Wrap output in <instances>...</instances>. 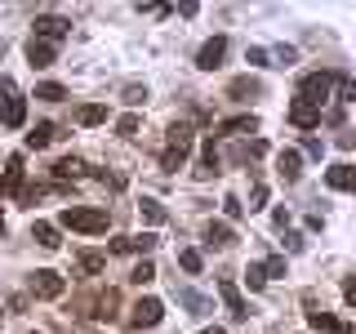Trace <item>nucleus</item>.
Wrapping results in <instances>:
<instances>
[{
  "instance_id": "27",
  "label": "nucleus",
  "mask_w": 356,
  "mask_h": 334,
  "mask_svg": "<svg viewBox=\"0 0 356 334\" xmlns=\"http://www.w3.org/2000/svg\"><path fill=\"white\" fill-rule=\"evenodd\" d=\"M263 152H267V143L250 138V143H236V148H232V161H254V156H263Z\"/></svg>"
},
{
  "instance_id": "31",
  "label": "nucleus",
  "mask_w": 356,
  "mask_h": 334,
  "mask_svg": "<svg viewBox=\"0 0 356 334\" xmlns=\"http://www.w3.org/2000/svg\"><path fill=\"white\" fill-rule=\"evenodd\" d=\"M245 285H250V289H267V267L250 263V267H245Z\"/></svg>"
},
{
  "instance_id": "37",
  "label": "nucleus",
  "mask_w": 356,
  "mask_h": 334,
  "mask_svg": "<svg viewBox=\"0 0 356 334\" xmlns=\"http://www.w3.org/2000/svg\"><path fill=\"white\" fill-rule=\"evenodd\" d=\"M339 94H343V103H356V81L352 76H339Z\"/></svg>"
},
{
  "instance_id": "38",
  "label": "nucleus",
  "mask_w": 356,
  "mask_h": 334,
  "mask_svg": "<svg viewBox=\"0 0 356 334\" xmlns=\"http://www.w3.org/2000/svg\"><path fill=\"white\" fill-rule=\"evenodd\" d=\"M259 209H267V187L263 183L254 187V196H250V214H259Z\"/></svg>"
},
{
  "instance_id": "22",
  "label": "nucleus",
  "mask_w": 356,
  "mask_h": 334,
  "mask_svg": "<svg viewBox=\"0 0 356 334\" xmlns=\"http://www.w3.org/2000/svg\"><path fill=\"white\" fill-rule=\"evenodd\" d=\"M54 178L67 183V178H85V161L81 156H63V161H54Z\"/></svg>"
},
{
  "instance_id": "46",
  "label": "nucleus",
  "mask_w": 356,
  "mask_h": 334,
  "mask_svg": "<svg viewBox=\"0 0 356 334\" xmlns=\"http://www.w3.org/2000/svg\"><path fill=\"white\" fill-rule=\"evenodd\" d=\"M272 223L285 232V228H289V209H285V205H281V209H272Z\"/></svg>"
},
{
  "instance_id": "5",
  "label": "nucleus",
  "mask_w": 356,
  "mask_h": 334,
  "mask_svg": "<svg viewBox=\"0 0 356 334\" xmlns=\"http://www.w3.org/2000/svg\"><path fill=\"white\" fill-rule=\"evenodd\" d=\"M63 289H67V281L54 267H40V272H31V294L36 299H63Z\"/></svg>"
},
{
  "instance_id": "23",
  "label": "nucleus",
  "mask_w": 356,
  "mask_h": 334,
  "mask_svg": "<svg viewBox=\"0 0 356 334\" xmlns=\"http://www.w3.org/2000/svg\"><path fill=\"white\" fill-rule=\"evenodd\" d=\"M31 237H36V245H44V250H58V245H63L58 228H54V223H40V218L31 223Z\"/></svg>"
},
{
  "instance_id": "16",
  "label": "nucleus",
  "mask_w": 356,
  "mask_h": 334,
  "mask_svg": "<svg viewBox=\"0 0 356 334\" xmlns=\"http://www.w3.org/2000/svg\"><path fill=\"white\" fill-rule=\"evenodd\" d=\"M54 58H58V49H54L49 40H36V36L27 40V63L31 67H54Z\"/></svg>"
},
{
  "instance_id": "3",
  "label": "nucleus",
  "mask_w": 356,
  "mask_h": 334,
  "mask_svg": "<svg viewBox=\"0 0 356 334\" xmlns=\"http://www.w3.org/2000/svg\"><path fill=\"white\" fill-rule=\"evenodd\" d=\"M165 156H161V165L165 170H178V165L187 161V152H192V143H196V134H192V125H170V134H165Z\"/></svg>"
},
{
  "instance_id": "49",
  "label": "nucleus",
  "mask_w": 356,
  "mask_h": 334,
  "mask_svg": "<svg viewBox=\"0 0 356 334\" xmlns=\"http://www.w3.org/2000/svg\"><path fill=\"white\" fill-rule=\"evenodd\" d=\"M0 321H5V312H0Z\"/></svg>"
},
{
  "instance_id": "30",
  "label": "nucleus",
  "mask_w": 356,
  "mask_h": 334,
  "mask_svg": "<svg viewBox=\"0 0 356 334\" xmlns=\"http://www.w3.org/2000/svg\"><path fill=\"white\" fill-rule=\"evenodd\" d=\"M76 267L94 276V272H103V267H107V254H98V250H85V254H81V263H76Z\"/></svg>"
},
{
  "instance_id": "34",
  "label": "nucleus",
  "mask_w": 356,
  "mask_h": 334,
  "mask_svg": "<svg viewBox=\"0 0 356 334\" xmlns=\"http://www.w3.org/2000/svg\"><path fill=\"white\" fill-rule=\"evenodd\" d=\"M129 281H134V285H152V281H156V267H152L147 259H143V263L129 272Z\"/></svg>"
},
{
  "instance_id": "39",
  "label": "nucleus",
  "mask_w": 356,
  "mask_h": 334,
  "mask_svg": "<svg viewBox=\"0 0 356 334\" xmlns=\"http://www.w3.org/2000/svg\"><path fill=\"white\" fill-rule=\"evenodd\" d=\"M222 209H227V218H241V214H245L241 196H222Z\"/></svg>"
},
{
  "instance_id": "18",
  "label": "nucleus",
  "mask_w": 356,
  "mask_h": 334,
  "mask_svg": "<svg viewBox=\"0 0 356 334\" xmlns=\"http://www.w3.org/2000/svg\"><path fill=\"white\" fill-rule=\"evenodd\" d=\"M259 129V116L254 111H245V116H232V120H222L218 134H227V138H241V134H254Z\"/></svg>"
},
{
  "instance_id": "33",
  "label": "nucleus",
  "mask_w": 356,
  "mask_h": 334,
  "mask_svg": "<svg viewBox=\"0 0 356 334\" xmlns=\"http://www.w3.org/2000/svg\"><path fill=\"white\" fill-rule=\"evenodd\" d=\"M178 267H183V272H200L205 259H200V250H178Z\"/></svg>"
},
{
  "instance_id": "35",
  "label": "nucleus",
  "mask_w": 356,
  "mask_h": 334,
  "mask_svg": "<svg viewBox=\"0 0 356 334\" xmlns=\"http://www.w3.org/2000/svg\"><path fill=\"white\" fill-rule=\"evenodd\" d=\"M272 58H276V67H289V63L298 58V49H294V45H276V49H272Z\"/></svg>"
},
{
  "instance_id": "11",
  "label": "nucleus",
  "mask_w": 356,
  "mask_h": 334,
  "mask_svg": "<svg viewBox=\"0 0 356 334\" xmlns=\"http://www.w3.org/2000/svg\"><path fill=\"white\" fill-rule=\"evenodd\" d=\"M0 196H22V152H14L5 161V174H0Z\"/></svg>"
},
{
  "instance_id": "48",
  "label": "nucleus",
  "mask_w": 356,
  "mask_h": 334,
  "mask_svg": "<svg viewBox=\"0 0 356 334\" xmlns=\"http://www.w3.org/2000/svg\"><path fill=\"white\" fill-rule=\"evenodd\" d=\"M0 237H5V223H0Z\"/></svg>"
},
{
  "instance_id": "15",
  "label": "nucleus",
  "mask_w": 356,
  "mask_h": 334,
  "mask_svg": "<svg viewBox=\"0 0 356 334\" xmlns=\"http://www.w3.org/2000/svg\"><path fill=\"white\" fill-rule=\"evenodd\" d=\"M263 94V81H254V76H236V81L227 85V98H236V103H250V98Z\"/></svg>"
},
{
  "instance_id": "6",
  "label": "nucleus",
  "mask_w": 356,
  "mask_h": 334,
  "mask_svg": "<svg viewBox=\"0 0 356 334\" xmlns=\"http://www.w3.org/2000/svg\"><path fill=\"white\" fill-rule=\"evenodd\" d=\"M334 85H339V76H334V72H307L303 76V98H312V103H325V98H330V89Z\"/></svg>"
},
{
  "instance_id": "24",
  "label": "nucleus",
  "mask_w": 356,
  "mask_h": 334,
  "mask_svg": "<svg viewBox=\"0 0 356 334\" xmlns=\"http://www.w3.org/2000/svg\"><path fill=\"white\" fill-rule=\"evenodd\" d=\"M138 214L147 218V223H165V218H170V209H165L156 196H143V200H138Z\"/></svg>"
},
{
  "instance_id": "19",
  "label": "nucleus",
  "mask_w": 356,
  "mask_h": 334,
  "mask_svg": "<svg viewBox=\"0 0 356 334\" xmlns=\"http://www.w3.org/2000/svg\"><path fill=\"white\" fill-rule=\"evenodd\" d=\"M218 148H214V138H205V152H200V165H196V178H214V174H222L218 170Z\"/></svg>"
},
{
  "instance_id": "13",
  "label": "nucleus",
  "mask_w": 356,
  "mask_h": 334,
  "mask_svg": "<svg viewBox=\"0 0 356 334\" xmlns=\"http://www.w3.org/2000/svg\"><path fill=\"white\" fill-rule=\"evenodd\" d=\"M276 174H281L285 183H298V178H303V152L285 148L281 156H276Z\"/></svg>"
},
{
  "instance_id": "32",
  "label": "nucleus",
  "mask_w": 356,
  "mask_h": 334,
  "mask_svg": "<svg viewBox=\"0 0 356 334\" xmlns=\"http://www.w3.org/2000/svg\"><path fill=\"white\" fill-rule=\"evenodd\" d=\"M120 103L143 107V103H147V85H125V89H120Z\"/></svg>"
},
{
  "instance_id": "2",
  "label": "nucleus",
  "mask_w": 356,
  "mask_h": 334,
  "mask_svg": "<svg viewBox=\"0 0 356 334\" xmlns=\"http://www.w3.org/2000/svg\"><path fill=\"white\" fill-rule=\"evenodd\" d=\"M58 223L63 228H72V232H89V237H94V232H107V209H89V205H67L63 214H58Z\"/></svg>"
},
{
  "instance_id": "12",
  "label": "nucleus",
  "mask_w": 356,
  "mask_h": 334,
  "mask_svg": "<svg viewBox=\"0 0 356 334\" xmlns=\"http://www.w3.org/2000/svg\"><path fill=\"white\" fill-rule=\"evenodd\" d=\"M156 232H143V237H116L111 241V254H152L156 250Z\"/></svg>"
},
{
  "instance_id": "17",
  "label": "nucleus",
  "mask_w": 356,
  "mask_h": 334,
  "mask_svg": "<svg viewBox=\"0 0 356 334\" xmlns=\"http://www.w3.org/2000/svg\"><path fill=\"white\" fill-rule=\"evenodd\" d=\"M67 27H72V22H63V18H54V14H44V18H36V40H63L67 36Z\"/></svg>"
},
{
  "instance_id": "47",
  "label": "nucleus",
  "mask_w": 356,
  "mask_h": 334,
  "mask_svg": "<svg viewBox=\"0 0 356 334\" xmlns=\"http://www.w3.org/2000/svg\"><path fill=\"white\" fill-rule=\"evenodd\" d=\"M200 334H227V330H222V326H205V330H200Z\"/></svg>"
},
{
  "instance_id": "44",
  "label": "nucleus",
  "mask_w": 356,
  "mask_h": 334,
  "mask_svg": "<svg viewBox=\"0 0 356 334\" xmlns=\"http://www.w3.org/2000/svg\"><path fill=\"white\" fill-rule=\"evenodd\" d=\"M303 152H307V156H321V152H325V143H321V138H312V134H307V138H303Z\"/></svg>"
},
{
  "instance_id": "10",
  "label": "nucleus",
  "mask_w": 356,
  "mask_h": 334,
  "mask_svg": "<svg viewBox=\"0 0 356 334\" xmlns=\"http://www.w3.org/2000/svg\"><path fill=\"white\" fill-rule=\"evenodd\" d=\"M218 294H222V303H227V317L232 321H245V317H250V303L241 299V289H236L232 276H222V281H218Z\"/></svg>"
},
{
  "instance_id": "1",
  "label": "nucleus",
  "mask_w": 356,
  "mask_h": 334,
  "mask_svg": "<svg viewBox=\"0 0 356 334\" xmlns=\"http://www.w3.org/2000/svg\"><path fill=\"white\" fill-rule=\"evenodd\" d=\"M0 94H5V103H0V125L22 129L27 125V98H22V89L9 81V76H0Z\"/></svg>"
},
{
  "instance_id": "40",
  "label": "nucleus",
  "mask_w": 356,
  "mask_h": 334,
  "mask_svg": "<svg viewBox=\"0 0 356 334\" xmlns=\"http://www.w3.org/2000/svg\"><path fill=\"white\" fill-rule=\"evenodd\" d=\"M263 267H267V281H272V276H285V259H281V254H276V259H267Z\"/></svg>"
},
{
  "instance_id": "36",
  "label": "nucleus",
  "mask_w": 356,
  "mask_h": 334,
  "mask_svg": "<svg viewBox=\"0 0 356 334\" xmlns=\"http://www.w3.org/2000/svg\"><path fill=\"white\" fill-rule=\"evenodd\" d=\"M116 134H120V138H134V134H138V116H120L116 120Z\"/></svg>"
},
{
  "instance_id": "9",
  "label": "nucleus",
  "mask_w": 356,
  "mask_h": 334,
  "mask_svg": "<svg viewBox=\"0 0 356 334\" xmlns=\"http://www.w3.org/2000/svg\"><path fill=\"white\" fill-rule=\"evenodd\" d=\"M307 326H312V330H321V334H352V326L334 321L325 308H316V303H312V294H307Z\"/></svg>"
},
{
  "instance_id": "8",
  "label": "nucleus",
  "mask_w": 356,
  "mask_h": 334,
  "mask_svg": "<svg viewBox=\"0 0 356 334\" xmlns=\"http://www.w3.org/2000/svg\"><path fill=\"white\" fill-rule=\"evenodd\" d=\"M289 125H298V129H316V125H321V107L312 103V98L298 94L294 103H289Z\"/></svg>"
},
{
  "instance_id": "28",
  "label": "nucleus",
  "mask_w": 356,
  "mask_h": 334,
  "mask_svg": "<svg viewBox=\"0 0 356 334\" xmlns=\"http://www.w3.org/2000/svg\"><path fill=\"white\" fill-rule=\"evenodd\" d=\"M116 308H120V294H116V289H103V294H98V317L111 321V317H116Z\"/></svg>"
},
{
  "instance_id": "21",
  "label": "nucleus",
  "mask_w": 356,
  "mask_h": 334,
  "mask_svg": "<svg viewBox=\"0 0 356 334\" xmlns=\"http://www.w3.org/2000/svg\"><path fill=\"white\" fill-rule=\"evenodd\" d=\"M178 303H183L187 312H192V317H205V312H214V303H209V299L205 294H196V289H178Z\"/></svg>"
},
{
  "instance_id": "43",
  "label": "nucleus",
  "mask_w": 356,
  "mask_h": 334,
  "mask_svg": "<svg viewBox=\"0 0 356 334\" xmlns=\"http://www.w3.org/2000/svg\"><path fill=\"white\" fill-rule=\"evenodd\" d=\"M267 58H272V54H267V49H259V45H254V49H250V63H254V67H272Z\"/></svg>"
},
{
  "instance_id": "45",
  "label": "nucleus",
  "mask_w": 356,
  "mask_h": 334,
  "mask_svg": "<svg viewBox=\"0 0 356 334\" xmlns=\"http://www.w3.org/2000/svg\"><path fill=\"white\" fill-rule=\"evenodd\" d=\"M98 178H103V183L111 187V192H120V187H125V178H120V174H107V170H103V174H98Z\"/></svg>"
},
{
  "instance_id": "42",
  "label": "nucleus",
  "mask_w": 356,
  "mask_h": 334,
  "mask_svg": "<svg viewBox=\"0 0 356 334\" xmlns=\"http://www.w3.org/2000/svg\"><path fill=\"white\" fill-rule=\"evenodd\" d=\"M343 299H348V308H356V272L343 281Z\"/></svg>"
},
{
  "instance_id": "25",
  "label": "nucleus",
  "mask_w": 356,
  "mask_h": 334,
  "mask_svg": "<svg viewBox=\"0 0 356 334\" xmlns=\"http://www.w3.org/2000/svg\"><path fill=\"white\" fill-rule=\"evenodd\" d=\"M54 138H58V129H54L49 120H40V125H36V129L27 134V148H49Z\"/></svg>"
},
{
  "instance_id": "41",
  "label": "nucleus",
  "mask_w": 356,
  "mask_h": 334,
  "mask_svg": "<svg viewBox=\"0 0 356 334\" xmlns=\"http://www.w3.org/2000/svg\"><path fill=\"white\" fill-rule=\"evenodd\" d=\"M303 245H307V241L298 237V232H285V250H289V254H303Z\"/></svg>"
},
{
  "instance_id": "29",
  "label": "nucleus",
  "mask_w": 356,
  "mask_h": 334,
  "mask_svg": "<svg viewBox=\"0 0 356 334\" xmlns=\"http://www.w3.org/2000/svg\"><path fill=\"white\" fill-rule=\"evenodd\" d=\"M36 98H40V103H63L67 89H63L58 81H44V85H36Z\"/></svg>"
},
{
  "instance_id": "14",
  "label": "nucleus",
  "mask_w": 356,
  "mask_h": 334,
  "mask_svg": "<svg viewBox=\"0 0 356 334\" xmlns=\"http://www.w3.org/2000/svg\"><path fill=\"white\" fill-rule=\"evenodd\" d=\"M325 183L334 187V192H356V165H330L325 170Z\"/></svg>"
},
{
  "instance_id": "26",
  "label": "nucleus",
  "mask_w": 356,
  "mask_h": 334,
  "mask_svg": "<svg viewBox=\"0 0 356 334\" xmlns=\"http://www.w3.org/2000/svg\"><path fill=\"white\" fill-rule=\"evenodd\" d=\"M76 120H81V125H103L107 107L103 103H85V107H76Z\"/></svg>"
},
{
  "instance_id": "4",
  "label": "nucleus",
  "mask_w": 356,
  "mask_h": 334,
  "mask_svg": "<svg viewBox=\"0 0 356 334\" xmlns=\"http://www.w3.org/2000/svg\"><path fill=\"white\" fill-rule=\"evenodd\" d=\"M161 317H165V303H161V299H138V303L129 308V326H134V330L161 326Z\"/></svg>"
},
{
  "instance_id": "7",
  "label": "nucleus",
  "mask_w": 356,
  "mask_h": 334,
  "mask_svg": "<svg viewBox=\"0 0 356 334\" xmlns=\"http://www.w3.org/2000/svg\"><path fill=\"white\" fill-rule=\"evenodd\" d=\"M222 58H227V36H209L200 45V54H196V67L200 72H218Z\"/></svg>"
},
{
  "instance_id": "20",
  "label": "nucleus",
  "mask_w": 356,
  "mask_h": 334,
  "mask_svg": "<svg viewBox=\"0 0 356 334\" xmlns=\"http://www.w3.org/2000/svg\"><path fill=\"white\" fill-rule=\"evenodd\" d=\"M232 241H236V232H232L227 223H209V228H205V245H209V250H227Z\"/></svg>"
}]
</instances>
